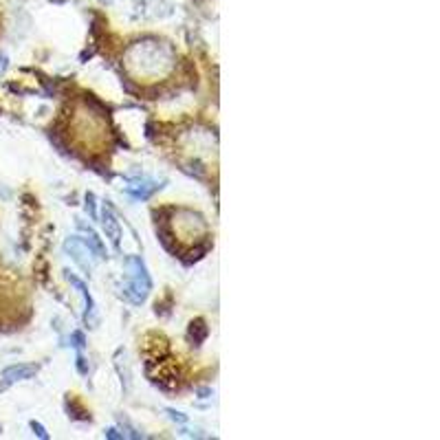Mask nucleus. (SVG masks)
Returning <instances> with one entry per match:
<instances>
[{"instance_id": "obj_11", "label": "nucleus", "mask_w": 440, "mask_h": 440, "mask_svg": "<svg viewBox=\"0 0 440 440\" xmlns=\"http://www.w3.org/2000/svg\"><path fill=\"white\" fill-rule=\"evenodd\" d=\"M190 337L194 339V344H201L203 339L207 337V326L203 319H196V322H192L190 326Z\"/></svg>"}, {"instance_id": "obj_1", "label": "nucleus", "mask_w": 440, "mask_h": 440, "mask_svg": "<svg viewBox=\"0 0 440 440\" xmlns=\"http://www.w3.org/2000/svg\"><path fill=\"white\" fill-rule=\"evenodd\" d=\"M126 69L137 82H158L172 73L176 57L168 45L146 40V42H134L126 51Z\"/></svg>"}, {"instance_id": "obj_14", "label": "nucleus", "mask_w": 440, "mask_h": 440, "mask_svg": "<svg viewBox=\"0 0 440 440\" xmlns=\"http://www.w3.org/2000/svg\"><path fill=\"white\" fill-rule=\"evenodd\" d=\"M31 429H33L40 438H42V440H49V434L45 432V427L40 425V423H35V421H33V423H31Z\"/></svg>"}, {"instance_id": "obj_4", "label": "nucleus", "mask_w": 440, "mask_h": 440, "mask_svg": "<svg viewBox=\"0 0 440 440\" xmlns=\"http://www.w3.org/2000/svg\"><path fill=\"white\" fill-rule=\"evenodd\" d=\"M128 282L122 291V295L128 299L130 304L139 306V304H144L148 295H150V289H152V282H150V275H148V269L144 265V260L141 257H137L132 255L128 260Z\"/></svg>"}, {"instance_id": "obj_19", "label": "nucleus", "mask_w": 440, "mask_h": 440, "mask_svg": "<svg viewBox=\"0 0 440 440\" xmlns=\"http://www.w3.org/2000/svg\"><path fill=\"white\" fill-rule=\"evenodd\" d=\"M106 438H124V434H117V429H108Z\"/></svg>"}, {"instance_id": "obj_9", "label": "nucleus", "mask_w": 440, "mask_h": 440, "mask_svg": "<svg viewBox=\"0 0 440 440\" xmlns=\"http://www.w3.org/2000/svg\"><path fill=\"white\" fill-rule=\"evenodd\" d=\"M102 225H104L106 236L110 238V243L115 247H119V243H122V225H119V220H117V216L112 214L110 207L102 209Z\"/></svg>"}, {"instance_id": "obj_15", "label": "nucleus", "mask_w": 440, "mask_h": 440, "mask_svg": "<svg viewBox=\"0 0 440 440\" xmlns=\"http://www.w3.org/2000/svg\"><path fill=\"white\" fill-rule=\"evenodd\" d=\"M86 209L91 212V216H93V218H97V212H95V196H93V194H88V196H86Z\"/></svg>"}, {"instance_id": "obj_10", "label": "nucleus", "mask_w": 440, "mask_h": 440, "mask_svg": "<svg viewBox=\"0 0 440 440\" xmlns=\"http://www.w3.org/2000/svg\"><path fill=\"white\" fill-rule=\"evenodd\" d=\"M79 227H82V229L86 231V238H84V240H86V245H88V247H91L93 251H95V255H97V257H106L104 245H102V240H99V238H97V233H95V231H93L91 227H86L84 223H79Z\"/></svg>"}, {"instance_id": "obj_13", "label": "nucleus", "mask_w": 440, "mask_h": 440, "mask_svg": "<svg viewBox=\"0 0 440 440\" xmlns=\"http://www.w3.org/2000/svg\"><path fill=\"white\" fill-rule=\"evenodd\" d=\"M73 342H75L73 346H75L77 350H82V348L86 346V342H84V335H82V332H73Z\"/></svg>"}, {"instance_id": "obj_17", "label": "nucleus", "mask_w": 440, "mask_h": 440, "mask_svg": "<svg viewBox=\"0 0 440 440\" xmlns=\"http://www.w3.org/2000/svg\"><path fill=\"white\" fill-rule=\"evenodd\" d=\"M168 414H170V416L174 418V421H178V423H185V421H187V418H185V416H183L181 412H172V410H170Z\"/></svg>"}, {"instance_id": "obj_6", "label": "nucleus", "mask_w": 440, "mask_h": 440, "mask_svg": "<svg viewBox=\"0 0 440 440\" xmlns=\"http://www.w3.org/2000/svg\"><path fill=\"white\" fill-rule=\"evenodd\" d=\"M37 372V366H31V364H18V366H9L0 372V388H9L18 381H27L33 374Z\"/></svg>"}, {"instance_id": "obj_8", "label": "nucleus", "mask_w": 440, "mask_h": 440, "mask_svg": "<svg viewBox=\"0 0 440 440\" xmlns=\"http://www.w3.org/2000/svg\"><path fill=\"white\" fill-rule=\"evenodd\" d=\"M158 187L156 181H152V178H132V181H128L126 185V192L134 198H141V201H146V198H150Z\"/></svg>"}, {"instance_id": "obj_7", "label": "nucleus", "mask_w": 440, "mask_h": 440, "mask_svg": "<svg viewBox=\"0 0 440 440\" xmlns=\"http://www.w3.org/2000/svg\"><path fill=\"white\" fill-rule=\"evenodd\" d=\"M64 277L69 279V282L79 291V295H82V299H84V308H86V313H84V319L91 324V326H95L97 324V319H95V304H93V297H91V293H88V289H86V284L82 282V279H77L73 273H64Z\"/></svg>"}, {"instance_id": "obj_12", "label": "nucleus", "mask_w": 440, "mask_h": 440, "mask_svg": "<svg viewBox=\"0 0 440 440\" xmlns=\"http://www.w3.org/2000/svg\"><path fill=\"white\" fill-rule=\"evenodd\" d=\"M122 427L126 429V432H122V434H124V438H141V434H139V432H137V429H134L128 421H124V418H122Z\"/></svg>"}, {"instance_id": "obj_5", "label": "nucleus", "mask_w": 440, "mask_h": 440, "mask_svg": "<svg viewBox=\"0 0 440 440\" xmlns=\"http://www.w3.org/2000/svg\"><path fill=\"white\" fill-rule=\"evenodd\" d=\"M64 251L73 257V262H75L79 269H84L86 273L95 269V260H99V257L95 255V251L86 245V240H84V238H79V236L66 238Z\"/></svg>"}, {"instance_id": "obj_2", "label": "nucleus", "mask_w": 440, "mask_h": 440, "mask_svg": "<svg viewBox=\"0 0 440 440\" xmlns=\"http://www.w3.org/2000/svg\"><path fill=\"white\" fill-rule=\"evenodd\" d=\"M170 229L181 247H196L207 238V223L201 214L192 209H176L170 216Z\"/></svg>"}, {"instance_id": "obj_3", "label": "nucleus", "mask_w": 440, "mask_h": 440, "mask_svg": "<svg viewBox=\"0 0 440 440\" xmlns=\"http://www.w3.org/2000/svg\"><path fill=\"white\" fill-rule=\"evenodd\" d=\"M73 130L75 137L82 139L84 146H97L102 144L106 134H108V124L106 117L102 112H93V110H77L73 119Z\"/></svg>"}, {"instance_id": "obj_16", "label": "nucleus", "mask_w": 440, "mask_h": 440, "mask_svg": "<svg viewBox=\"0 0 440 440\" xmlns=\"http://www.w3.org/2000/svg\"><path fill=\"white\" fill-rule=\"evenodd\" d=\"M77 368H79V372H82V374L88 372V368H86V359H84L82 354H77Z\"/></svg>"}, {"instance_id": "obj_18", "label": "nucleus", "mask_w": 440, "mask_h": 440, "mask_svg": "<svg viewBox=\"0 0 440 440\" xmlns=\"http://www.w3.org/2000/svg\"><path fill=\"white\" fill-rule=\"evenodd\" d=\"M7 66H9L7 57H5V55H0V75H3V73L7 71Z\"/></svg>"}]
</instances>
